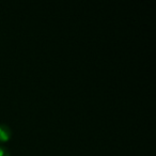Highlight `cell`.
Returning <instances> with one entry per match:
<instances>
[{
  "label": "cell",
  "mask_w": 156,
  "mask_h": 156,
  "mask_svg": "<svg viewBox=\"0 0 156 156\" xmlns=\"http://www.w3.org/2000/svg\"><path fill=\"white\" fill-rule=\"evenodd\" d=\"M0 156H9V152L5 147H0Z\"/></svg>",
  "instance_id": "7a4b0ae2"
},
{
  "label": "cell",
  "mask_w": 156,
  "mask_h": 156,
  "mask_svg": "<svg viewBox=\"0 0 156 156\" xmlns=\"http://www.w3.org/2000/svg\"><path fill=\"white\" fill-rule=\"evenodd\" d=\"M11 130L5 124H0V141H5L9 139Z\"/></svg>",
  "instance_id": "6da1fadb"
}]
</instances>
